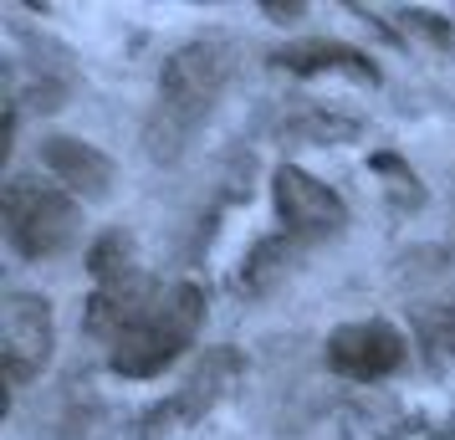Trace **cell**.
Wrapping results in <instances>:
<instances>
[{
	"instance_id": "5b68a950",
	"label": "cell",
	"mask_w": 455,
	"mask_h": 440,
	"mask_svg": "<svg viewBox=\"0 0 455 440\" xmlns=\"http://www.w3.org/2000/svg\"><path fill=\"white\" fill-rule=\"evenodd\" d=\"M276 210L287 220L291 241H323V236H338L348 226L343 195L328 189L323 180H312L307 169H297V164L276 169Z\"/></svg>"
},
{
	"instance_id": "3957f363",
	"label": "cell",
	"mask_w": 455,
	"mask_h": 440,
	"mask_svg": "<svg viewBox=\"0 0 455 440\" xmlns=\"http://www.w3.org/2000/svg\"><path fill=\"white\" fill-rule=\"evenodd\" d=\"M83 231V210L77 200L57 185H36L16 174L5 185V236L26 261H46V256H62Z\"/></svg>"
},
{
	"instance_id": "ba28073f",
	"label": "cell",
	"mask_w": 455,
	"mask_h": 440,
	"mask_svg": "<svg viewBox=\"0 0 455 440\" xmlns=\"http://www.w3.org/2000/svg\"><path fill=\"white\" fill-rule=\"evenodd\" d=\"M42 164L52 169L67 189H77L83 200H103L108 189H113V164H108V154H98V148L83 144V139H67V133L42 139Z\"/></svg>"
},
{
	"instance_id": "277c9868",
	"label": "cell",
	"mask_w": 455,
	"mask_h": 440,
	"mask_svg": "<svg viewBox=\"0 0 455 440\" xmlns=\"http://www.w3.org/2000/svg\"><path fill=\"white\" fill-rule=\"evenodd\" d=\"M52 302L36 292H11L0 308V364H5V384L21 389L52 364Z\"/></svg>"
},
{
	"instance_id": "9c48e42d",
	"label": "cell",
	"mask_w": 455,
	"mask_h": 440,
	"mask_svg": "<svg viewBox=\"0 0 455 440\" xmlns=\"http://www.w3.org/2000/svg\"><path fill=\"white\" fill-rule=\"evenodd\" d=\"M271 62L287 67V72H302V77H312V72H348L358 83H379V67L343 42H297V46L271 52Z\"/></svg>"
},
{
	"instance_id": "6da1fadb",
	"label": "cell",
	"mask_w": 455,
	"mask_h": 440,
	"mask_svg": "<svg viewBox=\"0 0 455 440\" xmlns=\"http://www.w3.org/2000/svg\"><path fill=\"white\" fill-rule=\"evenodd\" d=\"M87 308V328L108 338V369L124 379L164 374L205 323V292L195 282L154 287L139 272L98 282Z\"/></svg>"
},
{
	"instance_id": "52a82bcc",
	"label": "cell",
	"mask_w": 455,
	"mask_h": 440,
	"mask_svg": "<svg viewBox=\"0 0 455 440\" xmlns=\"http://www.w3.org/2000/svg\"><path fill=\"white\" fill-rule=\"evenodd\" d=\"M404 364V338L394 333L389 323H348L328 338V369L343 379H384Z\"/></svg>"
},
{
	"instance_id": "7a4b0ae2",
	"label": "cell",
	"mask_w": 455,
	"mask_h": 440,
	"mask_svg": "<svg viewBox=\"0 0 455 440\" xmlns=\"http://www.w3.org/2000/svg\"><path fill=\"white\" fill-rule=\"evenodd\" d=\"M230 72H235V46L226 36H200L164 62L154 108L144 118V148L154 164H174L195 144V133L210 124L215 103L226 98Z\"/></svg>"
},
{
	"instance_id": "8992f818",
	"label": "cell",
	"mask_w": 455,
	"mask_h": 440,
	"mask_svg": "<svg viewBox=\"0 0 455 440\" xmlns=\"http://www.w3.org/2000/svg\"><path fill=\"white\" fill-rule=\"evenodd\" d=\"M241 374H246V364H241L235 348H215V354H205V364H200V369L169 395V404H159V410L144 420V430L148 436H159V425L169 430V425H195V420H205L210 410H215V399L226 395Z\"/></svg>"
}]
</instances>
